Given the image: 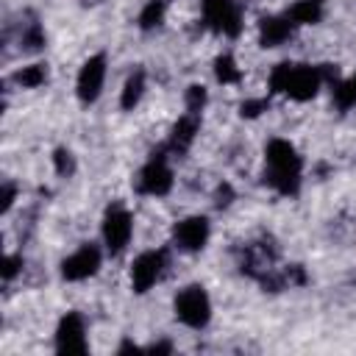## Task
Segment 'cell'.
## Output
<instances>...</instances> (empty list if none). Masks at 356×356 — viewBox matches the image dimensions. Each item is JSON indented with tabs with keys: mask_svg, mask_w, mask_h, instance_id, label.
Wrapping results in <instances>:
<instances>
[{
	"mask_svg": "<svg viewBox=\"0 0 356 356\" xmlns=\"http://www.w3.org/2000/svg\"><path fill=\"white\" fill-rule=\"evenodd\" d=\"M56 350L58 353H86L89 342H86V323L78 312H67L58 325H56Z\"/></svg>",
	"mask_w": 356,
	"mask_h": 356,
	"instance_id": "11",
	"label": "cell"
},
{
	"mask_svg": "<svg viewBox=\"0 0 356 356\" xmlns=\"http://www.w3.org/2000/svg\"><path fill=\"white\" fill-rule=\"evenodd\" d=\"M100 236H103V248L117 256L128 248L131 236H134V214L122 206V203H114L106 209L103 214V225H100Z\"/></svg>",
	"mask_w": 356,
	"mask_h": 356,
	"instance_id": "4",
	"label": "cell"
},
{
	"mask_svg": "<svg viewBox=\"0 0 356 356\" xmlns=\"http://www.w3.org/2000/svg\"><path fill=\"white\" fill-rule=\"evenodd\" d=\"M170 189H172V170H170L164 150H159L142 164L136 175V192L150 195V197H164Z\"/></svg>",
	"mask_w": 356,
	"mask_h": 356,
	"instance_id": "6",
	"label": "cell"
},
{
	"mask_svg": "<svg viewBox=\"0 0 356 356\" xmlns=\"http://www.w3.org/2000/svg\"><path fill=\"white\" fill-rule=\"evenodd\" d=\"M145 70H134L131 75H128V81H125V86H122V95H120V106L125 108V111H134L136 106H139V100H142V95H145Z\"/></svg>",
	"mask_w": 356,
	"mask_h": 356,
	"instance_id": "15",
	"label": "cell"
},
{
	"mask_svg": "<svg viewBox=\"0 0 356 356\" xmlns=\"http://www.w3.org/2000/svg\"><path fill=\"white\" fill-rule=\"evenodd\" d=\"M147 350H150V353H170L172 345H170V342H159V345H150Z\"/></svg>",
	"mask_w": 356,
	"mask_h": 356,
	"instance_id": "25",
	"label": "cell"
},
{
	"mask_svg": "<svg viewBox=\"0 0 356 356\" xmlns=\"http://www.w3.org/2000/svg\"><path fill=\"white\" fill-rule=\"evenodd\" d=\"M53 167H56V172H58L61 178H67V175L75 172V156H72L67 147H58V150L53 153Z\"/></svg>",
	"mask_w": 356,
	"mask_h": 356,
	"instance_id": "20",
	"label": "cell"
},
{
	"mask_svg": "<svg viewBox=\"0 0 356 356\" xmlns=\"http://www.w3.org/2000/svg\"><path fill=\"white\" fill-rule=\"evenodd\" d=\"M167 267V253L164 250H145L134 259L131 264V289L136 295H145L164 273Z\"/></svg>",
	"mask_w": 356,
	"mask_h": 356,
	"instance_id": "10",
	"label": "cell"
},
{
	"mask_svg": "<svg viewBox=\"0 0 356 356\" xmlns=\"http://www.w3.org/2000/svg\"><path fill=\"white\" fill-rule=\"evenodd\" d=\"M203 103H206V89H203V86H197V83H192V86L186 89V111L200 114Z\"/></svg>",
	"mask_w": 356,
	"mask_h": 356,
	"instance_id": "21",
	"label": "cell"
},
{
	"mask_svg": "<svg viewBox=\"0 0 356 356\" xmlns=\"http://www.w3.org/2000/svg\"><path fill=\"white\" fill-rule=\"evenodd\" d=\"M261 106H264V100H250V103H242V114H248V117H256Z\"/></svg>",
	"mask_w": 356,
	"mask_h": 356,
	"instance_id": "24",
	"label": "cell"
},
{
	"mask_svg": "<svg viewBox=\"0 0 356 356\" xmlns=\"http://www.w3.org/2000/svg\"><path fill=\"white\" fill-rule=\"evenodd\" d=\"M334 106H337L339 111H348V108L356 106V72L348 75L345 81H339V83L334 86Z\"/></svg>",
	"mask_w": 356,
	"mask_h": 356,
	"instance_id": "17",
	"label": "cell"
},
{
	"mask_svg": "<svg viewBox=\"0 0 356 356\" xmlns=\"http://www.w3.org/2000/svg\"><path fill=\"white\" fill-rule=\"evenodd\" d=\"M19 267H22V259L8 253V256L3 259V281H11V278L19 273Z\"/></svg>",
	"mask_w": 356,
	"mask_h": 356,
	"instance_id": "22",
	"label": "cell"
},
{
	"mask_svg": "<svg viewBox=\"0 0 356 356\" xmlns=\"http://www.w3.org/2000/svg\"><path fill=\"white\" fill-rule=\"evenodd\" d=\"M200 6H203V19L209 22L211 31L228 39H236L242 33V14L234 0H200Z\"/></svg>",
	"mask_w": 356,
	"mask_h": 356,
	"instance_id": "7",
	"label": "cell"
},
{
	"mask_svg": "<svg viewBox=\"0 0 356 356\" xmlns=\"http://www.w3.org/2000/svg\"><path fill=\"white\" fill-rule=\"evenodd\" d=\"M164 14H167V3L164 0H147L145 8L139 11V28L142 31H156L164 22Z\"/></svg>",
	"mask_w": 356,
	"mask_h": 356,
	"instance_id": "16",
	"label": "cell"
},
{
	"mask_svg": "<svg viewBox=\"0 0 356 356\" xmlns=\"http://www.w3.org/2000/svg\"><path fill=\"white\" fill-rule=\"evenodd\" d=\"M292 22L286 19V14L284 17H261L259 19V42H261V47H281L289 36H292Z\"/></svg>",
	"mask_w": 356,
	"mask_h": 356,
	"instance_id": "12",
	"label": "cell"
},
{
	"mask_svg": "<svg viewBox=\"0 0 356 356\" xmlns=\"http://www.w3.org/2000/svg\"><path fill=\"white\" fill-rule=\"evenodd\" d=\"M197 114H192V111H186L175 125H172V136H170V150H175V153H186L189 147H192V142H195V134H197Z\"/></svg>",
	"mask_w": 356,
	"mask_h": 356,
	"instance_id": "14",
	"label": "cell"
},
{
	"mask_svg": "<svg viewBox=\"0 0 356 356\" xmlns=\"http://www.w3.org/2000/svg\"><path fill=\"white\" fill-rule=\"evenodd\" d=\"M103 250L95 242H83L61 261V278L64 281H86L100 270Z\"/></svg>",
	"mask_w": 356,
	"mask_h": 356,
	"instance_id": "9",
	"label": "cell"
},
{
	"mask_svg": "<svg viewBox=\"0 0 356 356\" xmlns=\"http://www.w3.org/2000/svg\"><path fill=\"white\" fill-rule=\"evenodd\" d=\"M214 75H217L220 83H236L242 78V70L236 67L231 53H222V56L214 58Z\"/></svg>",
	"mask_w": 356,
	"mask_h": 356,
	"instance_id": "18",
	"label": "cell"
},
{
	"mask_svg": "<svg viewBox=\"0 0 356 356\" xmlns=\"http://www.w3.org/2000/svg\"><path fill=\"white\" fill-rule=\"evenodd\" d=\"M211 236V222L209 217L203 214H192V217H184L172 225V245L184 253H197L206 248Z\"/></svg>",
	"mask_w": 356,
	"mask_h": 356,
	"instance_id": "8",
	"label": "cell"
},
{
	"mask_svg": "<svg viewBox=\"0 0 356 356\" xmlns=\"http://www.w3.org/2000/svg\"><path fill=\"white\" fill-rule=\"evenodd\" d=\"M14 81H17L22 89H36V86H42V83L47 81V70H44V64H28V67L17 70Z\"/></svg>",
	"mask_w": 356,
	"mask_h": 356,
	"instance_id": "19",
	"label": "cell"
},
{
	"mask_svg": "<svg viewBox=\"0 0 356 356\" xmlns=\"http://www.w3.org/2000/svg\"><path fill=\"white\" fill-rule=\"evenodd\" d=\"M175 320L192 331H200L211 323V298L203 284H186L172 298Z\"/></svg>",
	"mask_w": 356,
	"mask_h": 356,
	"instance_id": "3",
	"label": "cell"
},
{
	"mask_svg": "<svg viewBox=\"0 0 356 356\" xmlns=\"http://www.w3.org/2000/svg\"><path fill=\"white\" fill-rule=\"evenodd\" d=\"M106 72H108V58L106 53H92L75 78V95L83 106H92L100 95H103V83H106Z\"/></svg>",
	"mask_w": 356,
	"mask_h": 356,
	"instance_id": "5",
	"label": "cell"
},
{
	"mask_svg": "<svg viewBox=\"0 0 356 356\" xmlns=\"http://www.w3.org/2000/svg\"><path fill=\"white\" fill-rule=\"evenodd\" d=\"M14 195H17V189H14V184H3V195H0V211L3 214H8L11 211V206H14Z\"/></svg>",
	"mask_w": 356,
	"mask_h": 356,
	"instance_id": "23",
	"label": "cell"
},
{
	"mask_svg": "<svg viewBox=\"0 0 356 356\" xmlns=\"http://www.w3.org/2000/svg\"><path fill=\"white\" fill-rule=\"evenodd\" d=\"M303 181V159L289 139H270L264 147V184L278 195H298Z\"/></svg>",
	"mask_w": 356,
	"mask_h": 356,
	"instance_id": "1",
	"label": "cell"
},
{
	"mask_svg": "<svg viewBox=\"0 0 356 356\" xmlns=\"http://www.w3.org/2000/svg\"><path fill=\"white\" fill-rule=\"evenodd\" d=\"M323 86V72L312 64H298V61H281L270 72V89L286 95L289 100L306 103L312 100Z\"/></svg>",
	"mask_w": 356,
	"mask_h": 356,
	"instance_id": "2",
	"label": "cell"
},
{
	"mask_svg": "<svg viewBox=\"0 0 356 356\" xmlns=\"http://www.w3.org/2000/svg\"><path fill=\"white\" fill-rule=\"evenodd\" d=\"M325 14V0H295L286 8V19L292 25H317Z\"/></svg>",
	"mask_w": 356,
	"mask_h": 356,
	"instance_id": "13",
	"label": "cell"
}]
</instances>
